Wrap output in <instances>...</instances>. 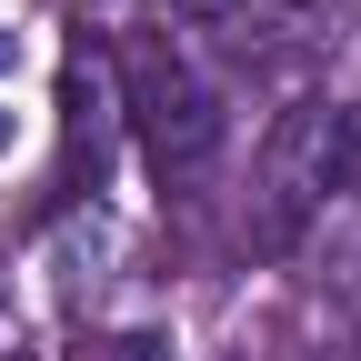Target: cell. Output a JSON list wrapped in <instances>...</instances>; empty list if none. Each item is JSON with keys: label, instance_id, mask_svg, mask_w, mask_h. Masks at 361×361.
Returning <instances> with one entry per match:
<instances>
[{"label": "cell", "instance_id": "1", "mask_svg": "<svg viewBox=\"0 0 361 361\" xmlns=\"http://www.w3.org/2000/svg\"><path fill=\"white\" fill-rule=\"evenodd\" d=\"M361 161V111L351 101H291L261 151V241H291Z\"/></svg>", "mask_w": 361, "mask_h": 361}, {"label": "cell", "instance_id": "2", "mask_svg": "<svg viewBox=\"0 0 361 361\" xmlns=\"http://www.w3.org/2000/svg\"><path fill=\"white\" fill-rule=\"evenodd\" d=\"M130 121H141V151H151L161 180H191V171L221 151V130H231L211 71L180 51V40H151V51L130 61Z\"/></svg>", "mask_w": 361, "mask_h": 361}, {"label": "cell", "instance_id": "3", "mask_svg": "<svg viewBox=\"0 0 361 361\" xmlns=\"http://www.w3.org/2000/svg\"><path fill=\"white\" fill-rule=\"evenodd\" d=\"M61 111H71V191H80V171L101 180V151H111V71L71 61L61 71Z\"/></svg>", "mask_w": 361, "mask_h": 361}, {"label": "cell", "instance_id": "4", "mask_svg": "<svg viewBox=\"0 0 361 361\" xmlns=\"http://www.w3.org/2000/svg\"><path fill=\"white\" fill-rule=\"evenodd\" d=\"M71 361H171V331H151V322H130V331H90V341H71Z\"/></svg>", "mask_w": 361, "mask_h": 361}, {"label": "cell", "instance_id": "5", "mask_svg": "<svg viewBox=\"0 0 361 361\" xmlns=\"http://www.w3.org/2000/svg\"><path fill=\"white\" fill-rule=\"evenodd\" d=\"M0 151H11V111H0Z\"/></svg>", "mask_w": 361, "mask_h": 361}, {"label": "cell", "instance_id": "6", "mask_svg": "<svg viewBox=\"0 0 361 361\" xmlns=\"http://www.w3.org/2000/svg\"><path fill=\"white\" fill-rule=\"evenodd\" d=\"M0 61H11V30H0Z\"/></svg>", "mask_w": 361, "mask_h": 361}]
</instances>
